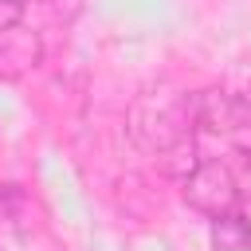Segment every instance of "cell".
<instances>
[{
	"label": "cell",
	"mask_w": 251,
	"mask_h": 251,
	"mask_svg": "<svg viewBox=\"0 0 251 251\" xmlns=\"http://www.w3.org/2000/svg\"><path fill=\"white\" fill-rule=\"evenodd\" d=\"M212 247L216 251H251V220L239 212L212 220Z\"/></svg>",
	"instance_id": "obj_6"
},
{
	"label": "cell",
	"mask_w": 251,
	"mask_h": 251,
	"mask_svg": "<svg viewBox=\"0 0 251 251\" xmlns=\"http://www.w3.org/2000/svg\"><path fill=\"white\" fill-rule=\"evenodd\" d=\"M20 16H24V4L20 0H0V31L4 27H16Z\"/></svg>",
	"instance_id": "obj_8"
},
{
	"label": "cell",
	"mask_w": 251,
	"mask_h": 251,
	"mask_svg": "<svg viewBox=\"0 0 251 251\" xmlns=\"http://www.w3.org/2000/svg\"><path fill=\"white\" fill-rule=\"evenodd\" d=\"M157 165H161V173H165V176L184 180V176L200 165V161H196V141H192V137H184L180 145H173L169 153H161V157H157Z\"/></svg>",
	"instance_id": "obj_7"
},
{
	"label": "cell",
	"mask_w": 251,
	"mask_h": 251,
	"mask_svg": "<svg viewBox=\"0 0 251 251\" xmlns=\"http://www.w3.org/2000/svg\"><path fill=\"white\" fill-rule=\"evenodd\" d=\"M24 216H27L24 192L16 184H0V251H8L24 235Z\"/></svg>",
	"instance_id": "obj_5"
},
{
	"label": "cell",
	"mask_w": 251,
	"mask_h": 251,
	"mask_svg": "<svg viewBox=\"0 0 251 251\" xmlns=\"http://www.w3.org/2000/svg\"><path fill=\"white\" fill-rule=\"evenodd\" d=\"M39 59H43V43L35 31H27L24 24L0 31V78H20L35 71Z\"/></svg>",
	"instance_id": "obj_4"
},
{
	"label": "cell",
	"mask_w": 251,
	"mask_h": 251,
	"mask_svg": "<svg viewBox=\"0 0 251 251\" xmlns=\"http://www.w3.org/2000/svg\"><path fill=\"white\" fill-rule=\"evenodd\" d=\"M180 196L192 212L208 216V220H220V216H231L239 208V184L231 176V169L224 161H200L184 180H180Z\"/></svg>",
	"instance_id": "obj_2"
},
{
	"label": "cell",
	"mask_w": 251,
	"mask_h": 251,
	"mask_svg": "<svg viewBox=\"0 0 251 251\" xmlns=\"http://www.w3.org/2000/svg\"><path fill=\"white\" fill-rule=\"evenodd\" d=\"M192 118H196V129H208V133L251 129V106L239 94H227V90H200V94H192Z\"/></svg>",
	"instance_id": "obj_3"
},
{
	"label": "cell",
	"mask_w": 251,
	"mask_h": 251,
	"mask_svg": "<svg viewBox=\"0 0 251 251\" xmlns=\"http://www.w3.org/2000/svg\"><path fill=\"white\" fill-rule=\"evenodd\" d=\"M126 129H129L137 149H145L153 157L169 153L173 145H180L196 129L192 94H184L176 86H153V90L137 94L129 114H126Z\"/></svg>",
	"instance_id": "obj_1"
}]
</instances>
